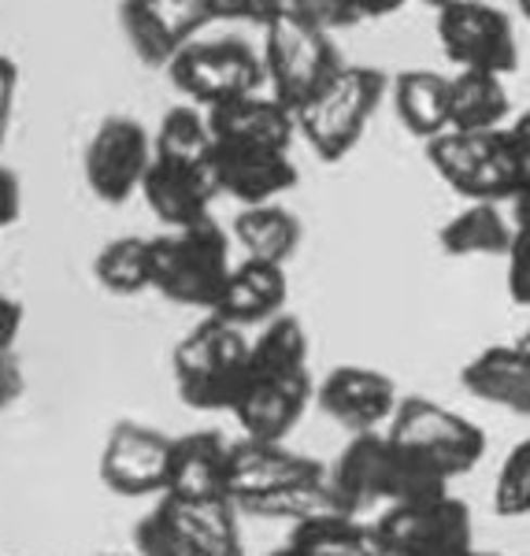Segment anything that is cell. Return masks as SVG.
Segmentation results:
<instances>
[{
  "mask_svg": "<svg viewBox=\"0 0 530 556\" xmlns=\"http://www.w3.org/2000/svg\"><path fill=\"white\" fill-rule=\"evenodd\" d=\"M516 4H519V12H523V20L530 23V0H516Z\"/></svg>",
  "mask_w": 530,
  "mask_h": 556,
  "instance_id": "obj_42",
  "label": "cell"
},
{
  "mask_svg": "<svg viewBox=\"0 0 530 556\" xmlns=\"http://www.w3.org/2000/svg\"><path fill=\"white\" fill-rule=\"evenodd\" d=\"M512 215H516V223L519 219H530V186L516 197V201H512Z\"/></svg>",
  "mask_w": 530,
  "mask_h": 556,
  "instance_id": "obj_40",
  "label": "cell"
},
{
  "mask_svg": "<svg viewBox=\"0 0 530 556\" xmlns=\"http://www.w3.org/2000/svg\"><path fill=\"white\" fill-rule=\"evenodd\" d=\"M298 164L282 149L260 146H215V182L219 193L234 197L241 208L275 204L298 186Z\"/></svg>",
  "mask_w": 530,
  "mask_h": 556,
  "instance_id": "obj_18",
  "label": "cell"
},
{
  "mask_svg": "<svg viewBox=\"0 0 530 556\" xmlns=\"http://www.w3.org/2000/svg\"><path fill=\"white\" fill-rule=\"evenodd\" d=\"M508 89L505 78L482 75V71H456L453 75V127L460 134L501 130L508 119Z\"/></svg>",
  "mask_w": 530,
  "mask_h": 556,
  "instance_id": "obj_27",
  "label": "cell"
},
{
  "mask_svg": "<svg viewBox=\"0 0 530 556\" xmlns=\"http://www.w3.org/2000/svg\"><path fill=\"white\" fill-rule=\"evenodd\" d=\"M23 215V186H20V175L12 167L0 164V230L20 223Z\"/></svg>",
  "mask_w": 530,
  "mask_h": 556,
  "instance_id": "obj_34",
  "label": "cell"
},
{
  "mask_svg": "<svg viewBox=\"0 0 530 556\" xmlns=\"http://www.w3.org/2000/svg\"><path fill=\"white\" fill-rule=\"evenodd\" d=\"M345 67L335 49V41L316 26L275 15L264 23V71L267 86L278 104H286L293 115L316 93H323Z\"/></svg>",
  "mask_w": 530,
  "mask_h": 556,
  "instance_id": "obj_8",
  "label": "cell"
},
{
  "mask_svg": "<svg viewBox=\"0 0 530 556\" xmlns=\"http://www.w3.org/2000/svg\"><path fill=\"white\" fill-rule=\"evenodd\" d=\"M460 386L482 405L530 419V345L508 342L475 353L460 367Z\"/></svg>",
  "mask_w": 530,
  "mask_h": 556,
  "instance_id": "obj_20",
  "label": "cell"
},
{
  "mask_svg": "<svg viewBox=\"0 0 530 556\" xmlns=\"http://www.w3.org/2000/svg\"><path fill=\"white\" fill-rule=\"evenodd\" d=\"M152 167V134L134 115H108L83 152L89 193L101 204H127Z\"/></svg>",
  "mask_w": 530,
  "mask_h": 556,
  "instance_id": "obj_12",
  "label": "cell"
},
{
  "mask_svg": "<svg viewBox=\"0 0 530 556\" xmlns=\"http://www.w3.org/2000/svg\"><path fill=\"white\" fill-rule=\"evenodd\" d=\"M508 141H512V149H516L519 167H523L527 186H530V108H527V112L519 115V119L508 127Z\"/></svg>",
  "mask_w": 530,
  "mask_h": 556,
  "instance_id": "obj_37",
  "label": "cell"
},
{
  "mask_svg": "<svg viewBox=\"0 0 530 556\" xmlns=\"http://www.w3.org/2000/svg\"><path fill=\"white\" fill-rule=\"evenodd\" d=\"M290 301V278L286 267L267 264V260H241L234 264V271L223 286V298L209 316L227 319L230 327H267L286 312Z\"/></svg>",
  "mask_w": 530,
  "mask_h": 556,
  "instance_id": "obj_21",
  "label": "cell"
},
{
  "mask_svg": "<svg viewBox=\"0 0 530 556\" xmlns=\"http://www.w3.org/2000/svg\"><path fill=\"white\" fill-rule=\"evenodd\" d=\"M249 342L241 327L219 316H204L182 334L171 353V379L182 405L197 412H234L249 371Z\"/></svg>",
  "mask_w": 530,
  "mask_h": 556,
  "instance_id": "obj_3",
  "label": "cell"
},
{
  "mask_svg": "<svg viewBox=\"0 0 530 556\" xmlns=\"http://www.w3.org/2000/svg\"><path fill=\"white\" fill-rule=\"evenodd\" d=\"M209 8L212 20H249V4L245 0H201ZM253 23V20H249Z\"/></svg>",
  "mask_w": 530,
  "mask_h": 556,
  "instance_id": "obj_39",
  "label": "cell"
},
{
  "mask_svg": "<svg viewBox=\"0 0 530 556\" xmlns=\"http://www.w3.org/2000/svg\"><path fill=\"white\" fill-rule=\"evenodd\" d=\"M375 527L393 556H471L479 549L471 508L453 497V490L442 497L386 508Z\"/></svg>",
  "mask_w": 530,
  "mask_h": 556,
  "instance_id": "obj_10",
  "label": "cell"
},
{
  "mask_svg": "<svg viewBox=\"0 0 530 556\" xmlns=\"http://www.w3.org/2000/svg\"><path fill=\"white\" fill-rule=\"evenodd\" d=\"M404 393L386 371L364 364H338L316 382V408L349 434L390 430Z\"/></svg>",
  "mask_w": 530,
  "mask_h": 556,
  "instance_id": "obj_13",
  "label": "cell"
},
{
  "mask_svg": "<svg viewBox=\"0 0 530 556\" xmlns=\"http://www.w3.org/2000/svg\"><path fill=\"white\" fill-rule=\"evenodd\" d=\"M238 513H249L256 519H278V523H290V527H301V523H312V519H323V516H345L330 490V479H312V482H298V486H286L272 493V497H260L253 505L238 508Z\"/></svg>",
  "mask_w": 530,
  "mask_h": 556,
  "instance_id": "obj_29",
  "label": "cell"
},
{
  "mask_svg": "<svg viewBox=\"0 0 530 556\" xmlns=\"http://www.w3.org/2000/svg\"><path fill=\"white\" fill-rule=\"evenodd\" d=\"M386 434L404 453L416 456L419 464H427L434 475H442L449 486L456 479H464V475H471L487 456L482 427H475L460 412L438 405L430 397H404Z\"/></svg>",
  "mask_w": 530,
  "mask_h": 556,
  "instance_id": "obj_7",
  "label": "cell"
},
{
  "mask_svg": "<svg viewBox=\"0 0 530 556\" xmlns=\"http://www.w3.org/2000/svg\"><path fill=\"white\" fill-rule=\"evenodd\" d=\"M209 127L215 146H260V149H293L298 138V115L275 97H241L209 112Z\"/></svg>",
  "mask_w": 530,
  "mask_h": 556,
  "instance_id": "obj_22",
  "label": "cell"
},
{
  "mask_svg": "<svg viewBox=\"0 0 530 556\" xmlns=\"http://www.w3.org/2000/svg\"><path fill=\"white\" fill-rule=\"evenodd\" d=\"M93 278L104 293H115V298H134V293L152 290L149 238L138 235L112 238L93 260Z\"/></svg>",
  "mask_w": 530,
  "mask_h": 556,
  "instance_id": "obj_28",
  "label": "cell"
},
{
  "mask_svg": "<svg viewBox=\"0 0 530 556\" xmlns=\"http://www.w3.org/2000/svg\"><path fill=\"white\" fill-rule=\"evenodd\" d=\"M490 501H493V513L501 519L530 516V438L512 445L508 456L501 460Z\"/></svg>",
  "mask_w": 530,
  "mask_h": 556,
  "instance_id": "obj_30",
  "label": "cell"
},
{
  "mask_svg": "<svg viewBox=\"0 0 530 556\" xmlns=\"http://www.w3.org/2000/svg\"><path fill=\"white\" fill-rule=\"evenodd\" d=\"M512 238H516V223H508L497 204H467L438 230V249L453 260L508 256Z\"/></svg>",
  "mask_w": 530,
  "mask_h": 556,
  "instance_id": "obj_26",
  "label": "cell"
},
{
  "mask_svg": "<svg viewBox=\"0 0 530 556\" xmlns=\"http://www.w3.org/2000/svg\"><path fill=\"white\" fill-rule=\"evenodd\" d=\"M505 260H508V271H505L508 298L512 304L530 312V219L516 223V238H512V249Z\"/></svg>",
  "mask_w": 530,
  "mask_h": 556,
  "instance_id": "obj_32",
  "label": "cell"
},
{
  "mask_svg": "<svg viewBox=\"0 0 530 556\" xmlns=\"http://www.w3.org/2000/svg\"><path fill=\"white\" fill-rule=\"evenodd\" d=\"M427 164L442 175L449 190L471 204H512L527 190V175L508 141V127L482 134L449 130L427 141Z\"/></svg>",
  "mask_w": 530,
  "mask_h": 556,
  "instance_id": "obj_5",
  "label": "cell"
},
{
  "mask_svg": "<svg viewBox=\"0 0 530 556\" xmlns=\"http://www.w3.org/2000/svg\"><path fill=\"white\" fill-rule=\"evenodd\" d=\"M301 556H393L382 534L364 516H323L312 523L290 527V538Z\"/></svg>",
  "mask_w": 530,
  "mask_h": 556,
  "instance_id": "obj_25",
  "label": "cell"
},
{
  "mask_svg": "<svg viewBox=\"0 0 530 556\" xmlns=\"http://www.w3.org/2000/svg\"><path fill=\"white\" fill-rule=\"evenodd\" d=\"M141 197L167 230H182L212 219V204L219 197L215 160H178L152 156V167L141 186Z\"/></svg>",
  "mask_w": 530,
  "mask_h": 556,
  "instance_id": "obj_16",
  "label": "cell"
},
{
  "mask_svg": "<svg viewBox=\"0 0 530 556\" xmlns=\"http://www.w3.org/2000/svg\"><path fill=\"white\" fill-rule=\"evenodd\" d=\"M119 23L138 60L149 67H171V60L215 20L201 0H123Z\"/></svg>",
  "mask_w": 530,
  "mask_h": 556,
  "instance_id": "obj_15",
  "label": "cell"
},
{
  "mask_svg": "<svg viewBox=\"0 0 530 556\" xmlns=\"http://www.w3.org/2000/svg\"><path fill=\"white\" fill-rule=\"evenodd\" d=\"M327 479L345 516H364L375 508L386 513L393 505H412V501L449 493L442 475H434L427 464L404 453L386 430L349 438L345 450L327 468Z\"/></svg>",
  "mask_w": 530,
  "mask_h": 556,
  "instance_id": "obj_2",
  "label": "cell"
},
{
  "mask_svg": "<svg viewBox=\"0 0 530 556\" xmlns=\"http://www.w3.org/2000/svg\"><path fill=\"white\" fill-rule=\"evenodd\" d=\"M308 356V330L293 312H282L267 327H260L256 342L249 349L245 386L230 412L241 427V438L286 442L293 434L304 412L316 405Z\"/></svg>",
  "mask_w": 530,
  "mask_h": 556,
  "instance_id": "obj_1",
  "label": "cell"
},
{
  "mask_svg": "<svg viewBox=\"0 0 530 556\" xmlns=\"http://www.w3.org/2000/svg\"><path fill=\"white\" fill-rule=\"evenodd\" d=\"M20 327H23V304H20V301H12L8 293H0V353L15 349Z\"/></svg>",
  "mask_w": 530,
  "mask_h": 556,
  "instance_id": "obj_36",
  "label": "cell"
},
{
  "mask_svg": "<svg viewBox=\"0 0 530 556\" xmlns=\"http://www.w3.org/2000/svg\"><path fill=\"white\" fill-rule=\"evenodd\" d=\"M175 89H182L190 101H197L204 112L241 97H253L260 83L267 78L264 56H256L241 38H219V41H193L171 60L167 67Z\"/></svg>",
  "mask_w": 530,
  "mask_h": 556,
  "instance_id": "obj_9",
  "label": "cell"
},
{
  "mask_svg": "<svg viewBox=\"0 0 530 556\" xmlns=\"http://www.w3.org/2000/svg\"><path fill=\"white\" fill-rule=\"evenodd\" d=\"M471 556H501V553H487V549H475Z\"/></svg>",
  "mask_w": 530,
  "mask_h": 556,
  "instance_id": "obj_44",
  "label": "cell"
},
{
  "mask_svg": "<svg viewBox=\"0 0 530 556\" xmlns=\"http://www.w3.org/2000/svg\"><path fill=\"white\" fill-rule=\"evenodd\" d=\"M519 342H523V345H530V327H527V334H523V338H519Z\"/></svg>",
  "mask_w": 530,
  "mask_h": 556,
  "instance_id": "obj_45",
  "label": "cell"
},
{
  "mask_svg": "<svg viewBox=\"0 0 530 556\" xmlns=\"http://www.w3.org/2000/svg\"><path fill=\"white\" fill-rule=\"evenodd\" d=\"M323 475H327V464L290 450L286 442H256V438L230 442L227 482L230 501L238 508L253 505L260 497H272L286 486H298V482L323 479Z\"/></svg>",
  "mask_w": 530,
  "mask_h": 556,
  "instance_id": "obj_17",
  "label": "cell"
},
{
  "mask_svg": "<svg viewBox=\"0 0 530 556\" xmlns=\"http://www.w3.org/2000/svg\"><path fill=\"white\" fill-rule=\"evenodd\" d=\"M427 4H434V8H445V4H456V0H427Z\"/></svg>",
  "mask_w": 530,
  "mask_h": 556,
  "instance_id": "obj_43",
  "label": "cell"
},
{
  "mask_svg": "<svg viewBox=\"0 0 530 556\" xmlns=\"http://www.w3.org/2000/svg\"><path fill=\"white\" fill-rule=\"evenodd\" d=\"M434 30L445 60L460 71L505 78L519 67V41L512 20L487 0H456L438 8Z\"/></svg>",
  "mask_w": 530,
  "mask_h": 556,
  "instance_id": "obj_11",
  "label": "cell"
},
{
  "mask_svg": "<svg viewBox=\"0 0 530 556\" xmlns=\"http://www.w3.org/2000/svg\"><path fill=\"white\" fill-rule=\"evenodd\" d=\"M390 78L379 67L345 64L323 93L312 97L298 112V130L312 152L327 164H338L361 146L367 123L379 112Z\"/></svg>",
  "mask_w": 530,
  "mask_h": 556,
  "instance_id": "obj_6",
  "label": "cell"
},
{
  "mask_svg": "<svg viewBox=\"0 0 530 556\" xmlns=\"http://www.w3.org/2000/svg\"><path fill=\"white\" fill-rule=\"evenodd\" d=\"M230 442L219 430H193L178 434L171 450L167 490L171 501H230L227 482Z\"/></svg>",
  "mask_w": 530,
  "mask_h": 556,
  "instance_id": "obj_19",
  "label": "cell"
},
{
  "mask_svg": "<svg viewBox=\"0 0 530 556\" xmlns=\"http://www.w3.org/2000/svg\"><path fill=\"white\" fill-rule=\"evenodd\" d=\"M393 112H398L401 127L427 141L442 138L453 127V78L438 75V71H401L390 83Z\"/></svg>",
  "mask_w": 530,
  "mask_h": 556,
  "instance_id": "obj_23",
  "label": "cell"
},
{
  "mask_svg": "<svg viewBox=\"0 0 530 556\" xmlns=\"http://www.w3.org/2000/svg\"><path fill=\"white\" fill-rule=\"evenodd\" d=\"M175 438L164 430L134 424V419H119L104 438L101 460H97V475L112 493L119 497H164L167 490V468Z\"/></svg>",
  "mask_w": 530,
  "mask_h": 556,
  "instance_id": "obj_14",
  "label": "cell"
},
{
  "mask_svg": "<svg viewBox=\"0 0 530 556\" xmlns=\"http://www.w3.org/2000/svg\"><path fill=\"white\" fill-rule=\"evenodd\" d=\"M353 4V12H356V20H382V15H393V12H401L408 0H349Z\"/></svg>",
  "mask_w": 530,
  "mask_h": 556,
  "instance_id": "obj_38",
  "label": "cell"
},
{
  "mask_svg": "<svg viewBox=\"0 0 530 556\" xmlns=\"http://www.w3.org/2000/svg\"><path fill=\"white\" fill-rule=\"evenodd\" d=\"M152 256V290L182 308L215 312L223 286L234 271L230 241L215 219L193 223L182 230H164L149 238Z\"/></svg>",
  "mask_w": 530,
  "mask_h": 556,
  "instance_id": "obj_4",
  "label": "cell"
},
{
  "mask_svg": "<svg viewBox=\"0 0 530 556\" xmlns=\"http://www.w3.org/2000/svg\"><path fill=\"white\" fill-rule=\"evenodd\" d=\"M134 549H138V556H204L160 508H152V513L138 519V527H134Z\"/></svg>",
  "mask_w": 530,
  "mask_h": 556,
  "instance_id": "obj_31",
  "label": "cell"
},
{
  "mask_svg": "<svg viewBox=\"0 0 530 556\" xmlns=\"http://www.w3.org/2000/svg\"><path fill=\"white\" fill-rule=\"evenodd\" d=\"M267 556H301L298 549H293V545L290 542H286V545H278V549L275 553H267Z\"/></svg>",
  "mask_w": 530,
  "mask_h": 556,
  "instance_id": "obj_41",
  "label": "cell"
},
{
  "mask_svg": "<svg viewBox=\"0 0 530 556\" xmlns=\"http://www.w3.org/2000/svg\"><path fill=\"white\" fill-rule=\"evenodd\" d=\"M26 393V375H23V364L15 356V349L0 353V412H8Z\"/></svg>",
  "mask_w": 530,
  "mask_h": 556,
  "instance_id": "obj_33",
  "label": "cell"
},
{
  "mask_svg": "<svg viewBox=\"0 0 530 556\" xmlns=\"http://www.w3.org/2000/svg\"><path fill=\"white\" fill-rule=\"evenodd\" d=\"M230 235L245 249L249 260H267V264L286 267L301 249L304 227L286 204L275 201V204H256V208H241L234 215Z\"/></svg>",
  "mask_w": 530,
  "mask_h": 556,
  "instance_id": "obj_24",
  "label": "cell"
},
{
  "mask_svg": "<svg viewBox=\"0 0 530 556\" xmlns=\"http://www.w3.org/2000/svg\"><path fill=\"white\" fill-rule=\"evenodd\" d=\"M15 93H20V67L8 56H0V146H4L8 123L15 112Z\"/></svg>",
  "mask_w": 530,
  "mask_h": 556,
  "instance_id": "obj_35",
  "label": "cell"
}]
</instances>
